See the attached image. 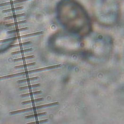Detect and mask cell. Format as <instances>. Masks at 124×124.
<instances>
[{
	"mask_svg": "<svg viewBox=\"0 0 124 124\" xmlns=\"http://www.w3.org/2000/svg\"><path fill=\"white\" fill-rule=\"evenodd\" d=\"M57 13L60 22L69 32L84 36L91 32L90 17L77 0H61L57 5Z\"/></svg>",
	"mask_w": 124,
	"mask_h": 124,
	"instance_id": "cell-1",
	"label": "cell"
},
{
	"mask_svg": "<svg viewBox=\"0 0 124 124\" xmlns=\"http://www.w3.org/2000/svg\"><path fill=\"white\" fill-rule=\"evenodd\" d=\"M93 8L95 17L101 24L112 25L118 19L120 10L117 0H93Z\"/></svg>",
	"mask_w": 124,
	"mask_h": 124,
	"instance_id": "cell-2",
	"label": "cell"
},
{
	"mask_svg": "<svg viewBox=\"0 0 124 124\" xmlns=\"http://www.w3.org/2000/svg\"><path fill=\"white\" fill-rule=\"evenodd\" d=\"M27 75V72L26 71L24 72H22L20 73H15L11 75H5L4 76H2L0 77V80L1 79H11V78H13L16 77H18L20 76H22V75Z\"/></svg>",
	"mask_w": 124,
	"mask_h": 124,
	"instance_id": "cell-3",
	"label": "cell"
},
{
	"mask_svg": "<svg viewBox=\"0 0 124 124\" xmlns=\"http://www.w3.org/2000/svg\"><path fill=\"white\" fill-rule=\"evenodd\" d=\"M32 50H33L32 48H29V49H27L21 50H17V51H14V52H11V54L12 55L18 54H22V53H24V52H27L31 51H32Z\"/></svg>",
	"mask_w": 124,
	"mask_h": 124,
	"instance_id": "cell-4",
	"label": "cell"
},
{
	"mask_svg": "<svg viewBox=\"0 0 124 124\" xmlns=\"http://www.w3.org/2000/svg\"><path fill=\"white\" fill-rule=\"evenodd\" d=\"M43 100V98H39V99H33L32 100H27V101H24L21 102L22 105H26L27 104H29V103H32L34 102H39Z\"/></svg>",
	"mask_w": 124,
	"mask_h": 124,
	"instance_id": "cell-5",
	"label": "cell"
},
{
	"mask_svg": "<svg viewBox=\"0 0 124 124\" xmlns=\"http://www.w3.org/2000/svg\"><path fill=\"white\" fill-rule=\"evenodd\" d=\"M42 93L41 91H35V92H30V93H25L22 95H20V96L21 97H27L29 96H31L34 95H37V94H39Z\"/></svg>",
	"mask_w": 124,
	"mask_h": 124,
	"instance_id": "cell-6",
	"label": "cell"
},
{
	"mask_svg": "<svg viewBox=\"0 0 124 124\" xmlns=\"http://www.w3.org/2000/svg\"><path fill=\"white\" fill-rule=\"evenodd\" d=\"M38 79V77H33L32 78H29L28 79H21V80H19L17 81V83H25V82H28L31 81H34L35 80V79Z\"/></svg>",
	"mask_w": 124,
	"mask_h": 124,
	"instance_id": "cell-7",
	"label": "cell"
},
{
	"mask_svg": "<svg viewBox=\"0 0 124 124\" xmlns=\"http://www.w3.org/2000/svg\"><path fill=\"white\" fill-rule=\"evenodd\" d=\"M40 84L37 83V84H33V85H28V86H23L21 87H20L19 88V89L21 90H26V89H30V88H34V87H38L40 86Z\"/></svg>",
	"mask_w": 124,
	"mask_h": 124,
	"instance_id": "cell-8",
	"label": "cell"
},
{
	"mask_svg": "<svg viewBox=\"0 0 124 124\" xmlns=\"http://www.w3.org/2000/svg\"><path fill=\"white\" fill-rule=\"evenodd\" d=\"M34 57V56L32 55H30V56H25L24 57H21V58H16L13 59L12 61L14 62H17L19 61H22V60H27V59H32Z\"/></svg>",
	"mask_w": 124,
	"mask_h": 124,
	"instance_id": "cell-9",
	"label": "cell"
},
{
	"mask_svg": "<svg viewBox=\"0 0 124 124\" xmlns=\"http://www.w3.org/2000/svg\"><path fill=\"white\" fill-rule=\"evenodd\" d=\"M35 65V62H32V63H28V64H24L22 65L15 66L14 68H23V67H29L31 66H33Z\"/></svg>",
	"mask_w": 124,
	"mask_h": 124,
	"instance_id": "cell-10",
	"label": "cell"
},
{
	"mask_svg": "<svg viewBox=\"0 0 124 124\" xmlns=\"http://www.w3.org/2000/svg\"><path fill=\"white\" fill-rule=\"evenodd\" d=\"M46 113L45 112H40V113H37V114H33L29 115V116H25V119H29V118H31L32 117L39 116H43V115L45 114Z\"/></svg>",
	"mask_w": 124,
	"mask_h": 124,
	"instance_id": "cell-11",
	"label": "cell"
},
{
	"mask_svg": "<svg viewBox=\"0 0 124 124\" xmlns=\"http://www.w3.org/2000/svg\"><path fill=\"white\" fill-rule=\"evenodd\" d=\"M42 33V32H37V33H30V34H26V35H21V36H19L18 38L20 39L22 37H30L32 36H34V35H39L40 34Z\"/></svg>",
	"mask_w": 124,
	"mask_h": 124,
	"instance_id": "cell-12",
	"label": "cell"
},
{
	"mask_svg": "<svg viewBox=\"0 0 124 124\" xmlns=\"http://www.w3.org/2000/svg\"><path fill=\"white\" fill-rule=\"evenodd\" d=\"M31 42L29 41V42H23V43H17L16 44H14V45L10 46V47H16L17 46H21L23 45H28V44H30Z\"/></svg>",
	"mask_w": 124,
	"mask_h": 124,
	"instance_id": "cell-13",
	"label": "cell"
},
{
	"mask_svg": "<svg viewBox=\"0 0 124 124\" xmlns=\"http://www.w3.org/2000/svg\"><path fill=\"white\" fill-rule=\"evenodd\" d=\"M27 29V28H22V29H17V30H13V31H9V32H8V33H15V32H19V31H21L26 30V29Z\"/></svg>",
	"mask_w": 124,
	"mask_h": 124,
	"instance_id": "cell-14",
	"label": "cell"
},
{
	"mask_svg": "<svg viewBox=\"0 0 124 124\" xmlns=\"http://www.w3.org/2000/svg\"><path fill=\"white\" fill-rule=\"evenodd\" d=\"M47 120H48L47 119H45V120H41V121H39L33 122H31V123H31V124H33V123H42V122H46Z\"/></svg>",
	"mask_w": 124,
	"mask_h": 124,
	"instance_id": "cell-15",
	"label": "cell"
},
{
	"mask_svg": "<svg viewBox=\"0 0 124 124\" xmlns=\"http://www.w3.org/2000/svg\"><path fill=\"white\" fill-rule=\"evenodd\" d=\"M26 21H21V22H17V23H11V24H9L7 25L8 26H10V25H13L15 24H20V23H24V22H25Z\"/></svg>",
	"mask_w": 124,
	"mask_h": 124,
	"instance_id": "cell-16",
	"label": "cell"
}]
</instances>
